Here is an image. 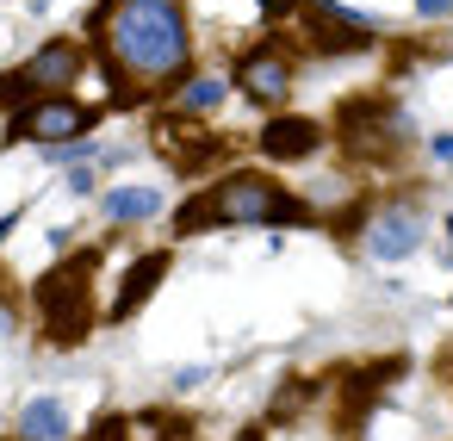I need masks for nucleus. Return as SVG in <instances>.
Listing matches in <instances>:
<instances>
[{"label":"nucleus","instance_id":"f257e3e1","mask_svg":"<svg viewBox=\"0 0 453 441\" xmlns=\"http://www.w3.org/2000/svg\"><path fill=\"white\" fill-rule=\"evenodd\" d=\"M94 38H100L106 63L143 88L174 81L187 69V50H193L180 0H106L94 13Z\"/></svg>","mask_w":453,"mask_h":441},{"label":"nucleus","instance_id":"f03ea898","mask_svg":"<svg viewBox=\"0 0 453 441\" xmlns=\"http://www.w3.org/2000/svg\"><path fill=\"white\" fill-rule=\"evenodd\" d=\"M205 224H224V230H255V224H304V205H298L292 193H280V181L236 168V174H224L211 193H199V199H187V205L174 212V230H180V236H199Z\"/></svg>","mask_w":453,"mask_h":441},{"label":"nucleus","instance_id":"7ed1b4c3","mask_svg":"<svg viewBox=\"0 0 453 441\" xmlns=\"http://www.w3.org/2000/svg\"><path fill=\"white\" fill-rule=\"evenodd\" d=\"M94 267H100V255L88 249V255H75V261L50 267V280L38 286V311H44V323H50V336H57V342H81V336H88V323H94L88 274H94Z\"/></svg>","mask_w":453,"mask_h":441},{"label":"nucleus","instance_id":"20e7f679","mask_svg":"<svg viewBox=\"0 0 453 441\" xmlns=\"http://www.w3.org/2000/svg\"><path fill=\"white\" fill-rule=\"evenodd\" d=\"M81 131H94V112L88 106H75V100H63V94H50V100H32L19 119H13V137H32V143H75Z\"/></svg>","mask_w":453,"mask_h":441},{"label":"nucleus","instance_id":"39448f33","mask_svg":"<svg viewBox=\"0 0 453 441\" xmlns=\"http://www.w3.org/2000/svg\"><path fill=\"white\" fill-rule=\"evenodd\" d=\"M236 88L255 100V106H280L292 94V57L286 50H249L236 63Z\"/></svg>","mask_w":453,"mask_h":441},{"label":"nucleus","instance_id":"423d86ee","mask_svg":"<svg viewBox=\"0 0 453 441\" xmlns=\"http://www.w3.org/2000/svg\"><path fill=\"white\" fill-rule=\"evenodd\" d=\"M75 75H81V50H75V44H44V50H38L26 69H19V88L50 100V94H63Z\"/></svg>","mask_w":453,"mask_h":441},{"label":"nucleus","instance_id":"0eeeda50","mask_svg":"<svg viewBox=\"0 0 453 441\" xmlns=\"http://www.w3.org/2000/svg\"><path fill=\"white\" fill-rule=\"evenodd\" d=\"M416 243H422V218L410 205H391V212H379L366 224V249L379 261H403V255H416Z\"/></svg>","mask_w":453,"mask_h":441},{"label":"nucleus","instance_id":"6e6552de","mask_svg":"<svg viewBox=\"0 0 453 441\" xmlns=\"http://www.w3.org/2000/svg\"><path fill=\"white\" fill-rule=\"evenodd\" d=\"M304 19H311V38L323 44V50H360L366 38H372V26L360 19V13H342L335 0H304Z\"/></svg>","mask_w":453,"mask_h":441},{"label":"nucleus","instance_id":"1a4fd4ad","mask_svg":"<svg viewBox=\"0 0 453 441\" xmlns=\"http://www.w3.org/2000/svg\"><path fill=\"white\" fill-rule=\"evenodd\" d=\"M323 143V131L311 125V119H273L267 131H261V150L273 156V162H298V156H311Z\"/></svg>","mask_w":453,"mask_h":441},{"label":"nucleus","instance_id":"9d476101","mask_svg":"<svg viewBox=\"0 0 453 441\" xmlns=\"http://www.w3.org/2000/svg\"><path fill=\"white\" fill-rule=\"evenodd\" d=\"M162 274H168V255H143V261L125 274V286H119V298H112V311H106V317H112V323H125V317H131L156 286H162Z\"/></svg>","mask_w":453,"mask_h":441},{"label":"nucleus","instance_id":"9b49d317","mask_svg":"<svg viewBox=\"0 0 453 441\" xmlns=\"http://www.w3.org/2000/svg\"><path fill=\"white\" fill-rule=\"evenodd\" d=\"M19 441H69V410L63 398H32L19 410Z\"/></svg>","mask_w":453,"mask_h":441},{"label":"nucleus","instance_id":"f8f14e48","mask_svg":"<svg viewBox=\"0 0 453 441\" xmlns=\"http://www.w3.org/2000/svg\"><path fill=\"white\" fill-rule=\"evenodd\" d=\"M100 212L112 224H143V218L162 212V193L156 187H112V193H100Z\"/></svg>","mask_w":453,"mask_h":441},{"label":"nucleus","instance_id":"ddd939ff","mask_svg":"<svg viewBox=\"0 0 453 441\" xmlns=\"http://www.w3.org/2000/svg\"><path fill=\"white\" fill-rule=\"evenodd\" d=\"M218 100H224V81H218V75H199V81L180 88V106H187V112H218Z\"/></svg>","mask_w":453,"mask_h":441},{"label":"nucleus","instance_id":"4468645a","mask_svg":"<svg viewBox=\"0 0 453 441\" xmlns=\"http://www.w3.org/2000/svg\"><path fill=\"white\" fill-rule=\"evenodd\" d=\"M193 385H205V367H180L174 373V391H193Z\"/></svg>","mask_w":453,"mask_h":441},{"label":"nucleus","instance_id":"2eb2a0df","mask_svg":"<svg viewBox=\"0 0 453 441\" xmlns=\"http://www.w3.org/2000/svg\"><path fill=\"white\" fill-rule=\"evenodd\" d=\"M88 441H131V435H125V422H100Z\"/></svg>","mask_w":453,"mask_h":441},{"label":"nucleus","instance_id":"dca6fc26","mask_svg":"<svg viewBox=\"0 0 453 441\" xmlns=\"http://www.w3.org/2000/svg\"><path fill=\"white\" fill-rule=\"evenodd\" d=\"M422 13H453V0H416Z\"/></svg>","mask_w":453,"mask_h":441},{"label":"nucleus","instance_id":"f3484780","mask_svg":"<svg viewBox=\"0 0 453 441\" xmlns=\"http://www.w3.org/2000/svg\"><path fill=\"white\" fill-rule=\"evenodd\" d=\"M261 7H267V13H280V7H286V0H261Z\"/></svg>","mask_w":453,"mask_h":441},{"label":"nucleus","instance_id":"a211bd4d","mask_svg":"<svg viewBox=\"0 0 453 441\" xmlns=\"http://www.w3.org/2000/svg\"><path fill=\"white\" fill-rule=\"evenodd\" d=\"M447 236H453V218H447Z\"/></svg>","mask_w":453,"mask_h":441}]
</instances>
